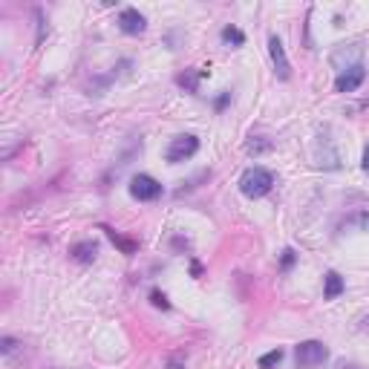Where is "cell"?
Masks as SVG:
<instances>
[{"label": "cell", "mask_w": 369, "mask_h": 369, "mask_svg": "<svg viewBox=\"0 0 369 369\" xmlns=\"http://www.w3.org/2000/svg\"><path fill=\"white\" fill-rule=\"evenodd\" d=\"M101 231H107V237H110L115 245H119L127 257H130V254H136V248H139V243H136V240H127V237H122V234H115V231H113V228H107V225H104Z\"/></svg>", "instance_id": "8fae6325"}, {"label": "cell", "mask_w": 369, "mask_h": 369, "mask_svg": "<svg viewBox=\"0 0 369 369\" xmlns=\"http://www.w3.org/2000/svg\"><path fill=\"white\" fill-rule=\"evenodd\" d=\"M361 165H363V170H369V145L363 147V162Z\"/></svg>", "instance_id": "ffe728a7"}, {"label": "cell", "mask_w": 369, "mask_h": 369, "mask_svg": "<svg viewBox=\"0 0 369 369\" xmlns=\"http://www.w3.org/2000/svg\"><path fill=\"white\" fill-rule=\"evenodd\" d=\"M185 361H188L185 352H173V355L167 358V369H185Z\"/></svg>", "instance_id": "e0dca14e"}, {"label": "cell", "mask_w": 369, "mask_h": 369, "mask_svg": "<svg viewBox=\"0 0 369 369\" xmlns=\"http://www.w3.org/2000/svg\"><path fill=\"white\" fill-rule=\"evenodd\" d=\"M274 188V173L271 170H265V167H260V165H254V167H248L243 177H240V190L245 193L248 199H260V197H265V193Z\"/></svg>", "instance_id": "6da1fadb"}, {"label": "cell", "mask_w": 369, "mask_h": 369, "mask_svg": "<svg viewBox=\"0 0 369 369\" xmlns=\"http://www.w3.org/2000/svg\"><path fill=\"white\" fill-rule=\"evenodd\" d=\"M222 41L228 44V47H243L245 44V35H243V29H237V26H225L222 29Z\"/></svg>", "instance_id": "4fadbf2b"}, {"label": "cell", "mask_w": 369, "mask_h": 369, "mask_svg": "<svg viewBox=\"0 0 369 369\" xmlns=\"http://www.w3.org/2000/svg\"><path fill=\"white\" fill-rule=\"evenodd\" d=\"M69 257L79 260V263H92L95 257H99V243H95V240H81V243H75V245L69 248Z\"/></svg>", "instance_id": "9c48e42d"}, {"label": "cell", "mask_w": 369, "mask_h": 369, "mask_svg": "<svg viewBox=\"0 0 369 369\" xmlns=\"http://www.w3.org/2000/svg\"><path fill=\"white\" fill-rule=\"evenodd\" d=\"M150 303H153V306H156V309H170L167 297L162 295V291H159V288H153V291H150Z\"/></svg>", "instance_id": "2e32d148"}, {"label": "cell", "mask_w": 369, "mask_h": 369, "mask_svg": "<svg viewBox=\"0 0 369 369\" xmlns=\"http://www.w3.org/2000/svg\"><path fill=\"white\" fill-rule=\"evenodd\" d=\"M197 153H199V139L193 133H182V136H177V139H170V145L165 150V159L170 165H182V162L197 156Z\"/></svg>", "instance_id": "7a4b0ae2"}, {"label": "cell", "mask_w": 369, "mask_h": 369, "mask_svg": "<svg viewBox=\"0 0 369 369\" xmlns=\"http://www.w3.org/2000/svg\"><path fill=\"white\" fill-rule=\"evenodd\" d=\"M130 197L139 199V202H153L162 197V182H156L147 173H139V177L130 179Z\"/></svg>", "instance_id": "277c9868"}, {"label": "cell", "mask_w": 369, "mask_h": 369, "mask_svg": "<svg viewBox=\"0 0 369 369\" xmlns=\"http://www.w3.org/2000/svg\"><path fill=\"white\" fill-rule=\"evenodd\" d=\"M295 260H297V254H295L291 248H286V251H283V257H280V268H283V271H288L291 265H295Z\"/></svg>", "instance_id": "ac0fdd59"}, {"label": "cell", "mask_w": 369, "mask_h": 369, "mask_svg": "<svg viewBox=\"0 0 369 369\" xmlns=\"http://www.w3.org/2000/svg\"><path fill=\"white\" fill-rule=\"evenodd\" d=\"M361 326H363V329H366V332H369V318H363V320H361Z\"/></svg>", "instance_id": "44dd1931"}, {"label": "cell", "mask_w": 369, "mask_h": 369, "mask_svg": "<svg viewBox=\"0 0 369 369\" xmlns=\"http://www.w3.org/2000/svg\"><path fill=\"white\" fill-rule=\"evenodd\" d=\"M361 47L358 44H349V49H346V44L343 47H338L335 52H332V67H338L341 72L343 69H349V67H358L361 64Z\"/></svg>", "instance_id": "ba28073f"}, {"label": "cell", "mask_w": 369, "mask_h": 369, "mask_svg": "<svg viewBox=\"0 0 369 369\" xmlns=\"http://www.w3.org/2000/svg\"><path fill=\"white\" fill-rule=\"evenodd\" d=\"M326 358H329V349H326L320 341H303V343H297V349H295L297 369H315V366H320Z\"/></svg>", "instance_id": "3957f363"}, {"label": "cell", "mask_w": 369, "mask_h": 369, "mask_svg": "<svg viewBox=\"0 0 369 369\" xmlns=\"http://www.w3.org/2000/svg\"><path fill=\"white\" fill-rule=\"evenodd\" d=\"M199 79H202V72H197V69H185L177 81H179V87H185L188 92H197V87H199Z\"/></svg>", "instance_id": "7c38bea8"}, {"label": "cell", "mask_w": 369, "mask_h": 369, "mask_svg": "<svg viewBox=\"0 0 369 369\" xmlns=\"http://www.w3.org/2000/svg\"><path fill=\"white\" fill-rule=\"evenodd\" d=\"M55 369H61V366H55Z\"/></svg>", "instance_id": "7402d4cb"}, {"label": "cell", "mask_w": 369, "mask_h": 369, "mask_svg": "<svg viewBox=\"0 0 369 369\" xmlns=\"http://www.w3.org/2000/svg\"><path fill=\"white\" fill-rule=\"evenodd\" d=\"M280 361H283V349H271V352H265L260 358V369H274V366H280Z\"/></svg>", "instance_id": "5bb4252c"}, {"label": "cell", "mask_w": 369, "mask_h": 369, "mask_svg": "<svg viewBox=\"0 0 369 369\" xmlns=\"http://www.w3.org/2000/svg\"><path fill=\"white\" fill-rule=\"evenodd\" d=\"M17 346H21V343H17L15 338H3V341H0V352H3L6 358H12L17 352Z\"/></svg>", "instance_id": "9a60e30c"}, {"label": "cell", "mask_w": 369, "mask_h": 369, "mask_svg": "<svg viewBox=\"0 0 369 369\" xmlns=\"http://www.w3.org/2000/svg\"><path fill=\"white\" fill-rule=\"evenodd\" d=\"M363 81H366V69H363V64H358V67H349V69L338 72L335 90H338V92H355Z\"/></svg>", "instance_id": "8992f818"}, {"label": "cell", "mask_w": 369, "mask_h": 369, "mask_svg": "<svg viewBox=\"0 0 369 369\" xmlns=\"http://www.w3.org/2000/svg\"><path fill=\"white\" fill-rule=\"evenodd\" d=\"M268 55H271V64H274V72H277V79L288 81L291 79V61H288V55H286V47L277 35H268Z\"/></svg>", "instance_id": "5b68a950"}, {"label": "cell", "mask_w": 369, "mask_h": 369, "mask_svg": "<svg viewBox=\"0 0 369 369\" xmlns=\"http://www.w3.org/2000/svg\"><path fill=\"white\" fill-rule=\"evenodd\" d=\"M119 29L124 35H142L147 29V21H145V15L139 9H130L127 6V9L119 12Z\"/></svg>", "instance_id": "52a82bcc"}, {"label": "cell", "mask_w": 369, "mask_h": 369, "mask_svg": "<svg viewBox=\"0 0 369 369\" xmlns=\"http://www.w3.org/2000/svg\"><path fill=\"white\" fill-rule=\"evenodd\" d=\"M343 288H346L343 277L338 274V271H329V274L323 277V300H335V297H341V295H343Z\"/></svg>", "instance_id": "30bf717a"}, {"label": "cell", "mask_w": 369, "mask_h": 369, "mask_svg": "<svg viewBox=\"0 0 369 369\" xmlns=\"http://www.w3.org/2000/svg\"><path fill=\"white\" fill-rule=\"evenodd\" d=\"M228 99H231V92H222V95H220V99H217V110H222V107L228 104Z\"/></svg>", "instance_id": "d6986e66"}]
</instances>
